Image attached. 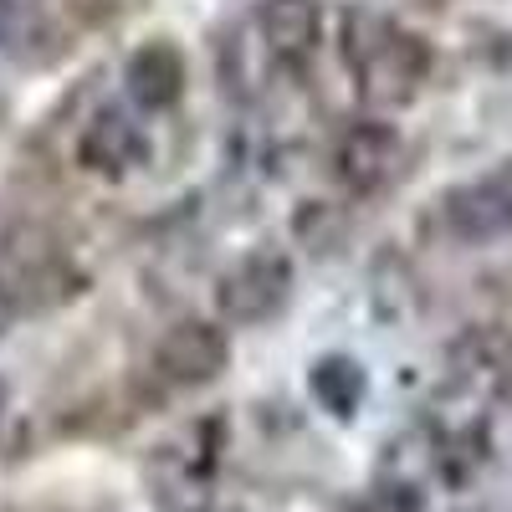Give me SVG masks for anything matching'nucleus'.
Listing matches in <instances>:
<instances>
[{
  "label": "nucleus",
  "mask_w": 512,
  "mask_h": 512,
  "mask_svg": "<svg viewBox=\"0 0 512 512\" xmlns=\"http://www.w3.org/2000/svg\"><path fill=\"white\" fill-rule=\"evenodd\" d=\"M338 52L344 67L359 82V98L374 108H405L431 77V52L415 31L379 11H349L338 31Z\"/></svg>",
  "instance_id": "f257e3e1"
},
{
  "label": "nucleus",
  "mask_w": 512,
  "mask_h": 512,
  "mask_svg": "<svg viewBox=\"0 0 512 512\" xmlns=\"http://www.w3.org/2000/svg\"><path fill=\"white\" fill-rule=\"evenodd\" d=\"M287 297H292V256H282V251L241 256V262L221 277V287H216L221 318L246 323V328L277 318L287 308Z\"/></svg>",
  "instance_id": "f03ea898"
},
{
  "label": "nucleus",
  "mask_w": 512,
  "mask_h": 512,
  "mask_svg": "<svg viewBox=\"0 0 512 512\" xmlns=\"http://www.w3.org/2000/svg\"><path fill=\"white\" fill-rule=\"evenodd\" d=\"M446 226L461 241H497L512 231V159L461 185L446 205Z\"/></svg>",
  "instance_id": "7ed1b4c3"
},
{
  "label": "nucleus",
  "mask_w": 512,
  "mask_h": 512,
  "mask_svg": "<svg viewBox=\"0 0 512 512\" xmlns=\"http://www.w3.org/2000/svg\"><path fill=\"white\" fill-rule=\"evenodd\" d=\"M77 159H82V169H93L103 180H128L139 164H149V134L123 108H103L82 128Z\"/></svg>",
  "instance_id": "20e7f679"
},
{
  "label": "nucleus",
  "mask_w": 512,
  "mask_h": 512,
  "mask_svg": "<svg viewBox=\"0 0 512 512\" xmlns=\"http://www.w3.org/2000/svg\"><path fill=\"white\" fill-rule=\"evenodd\" d=\"M400 164V134L390 123H354L333 144V175L349 190H379Z\"/></svg>",
  "instance_id": "39448f33"
},
{
  "label": "nucleus",
  "mask_w": 512,
  "mask_h": 512,
  "mask_svg": "<svg viewBox=\"0 0 512 512\" xmlns=\"http://www.w3.org/2000/svg\"><path fill=\"white\" fill-rule=\"evenodd\" d=\"M226 333L216 323H205V318H190L180 328H169L164 333V344H159V374L164 379H175V384H205V379H216L226 369Z\"/></svg>",
  "instance_id": "423d86ee"
},
{
  "label": "nucleus",
  "mask_w": 512,
  "mask_h": 512,
  "mask_svg": "<svg viewBox=\"0 0 512 512\" xmlns=\"http://www.w3.org/2000/svg\"><path fill=\"white\" fill-rule=\"evenodd\" d=\"M123 82H128V103L134 108H144V113L175 108L180 88H185V62H180V52L169 47V41H144V47L128 57Z\"/></svg>",
  "instance_id": "0eeeda50"
},
{
  "label": "nucleus",
  "mask_w": 512,
  "mask_h": 512,
  "mask_svg": "<svg viewBox=\"0 0 512 512\" xmlns=\"http://www.w3.org/2000/svg\"><path fill=\"white\" fill-rule=\"evenodd\" d=\"M256 26H262V41L277 57H308L318 47V31H323V11L318 0H262L256 11Z\"/></svg>",
  "instance_id": "6e6552de"
},
{
  "label": "nucleus",
  "mask_w": 512,
  "mask_h": 512,
  "mask_svg": "<svg viewBox=\"0 0 512 512\" xmlns=\"http://www.w3.org/2000/svg\"><path fill=\"white\" fill-rule=\"evenodd\" d=\"M47 31L52 26L41 0H0V52H31Z\"/></svg>",
  "instance_id": "1a4fd4ad"
},
{
  "label": "nucleus",
  "mask_w": 512,
  "mask_h": 512,
  "mask_svg": "<svg viewBox=\"0 0 512 512\" xmlns=\"http://www.w3.org/2000/svg\"><path fill=\"white\" fill-rule=\"evenodd\" d=\"M313 395H318V405H328L333 415H349V410L359 405V395H364L359 364H354V359H323V364L313 369Z\"/></svg>",
  "instance_id": "9d476101"
}]
</instances>
